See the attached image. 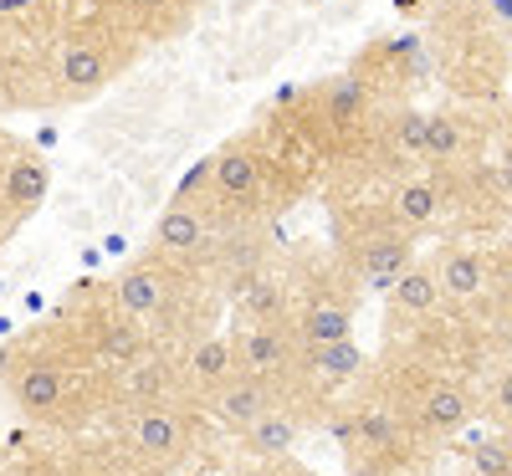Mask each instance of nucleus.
Here are the masks:
<instances>
[{
	"label": "nucleus",
	"instance_id": "f257e3e1",
	"mask_svg": "<svg viewBox=\"0 0 512 476\" xmlns=\"http://www.w3.org/2000/svg\"><path fill=\"white\" fill-rule=\"evenodd\" d=\"M277 400H272V384L251 379V374H231L226 384H216V395H210V410H216L221 425L231 430H246L256 415H267Z\"/></svg>",
	"mask_w": 512,
	"mask_h": 476
},
{
	"label": "nucleus",
	"instance_id": "f03ea898",
	"mask_svg": "<svg viewBox=\"0 0 512 476\" xmlns=\"http://www.w3.org/2000/svg\"><path fill=\"white\" fill-rule=\"evenodd\" d=\"M236 364H241V374L272 384V379H282L297 359H292V343H287L277 328H251V333L241 338V349H236Z\"/></svg>",
	"mask_w": 512,
	"mask_h": 476
},
{
	"label": "nucleus",
	"instance_id": "7ed1b4c3",
	"mask_svg": "<svg viewBox=\"0 0 512 476\" xmlns=\"http://www.w3.org/2000/svg\"><path fill=\"white\" fill-rule=\"evenodd\" d=\"M210 185H216V195L226 200H256L262 195V164H256L251 149H221L216 159H210Z\"/></svg>",
	"mask_w": 512,
	"mask_h": 476
},
{
	"label": "nucleus",
	"instance_id": "20e7f679",
	"mask_svg": "<svg viewBox=\"0 0 512 476\" xmlns=\"http://www.w3.org/2000/svg\"><path fill=\"white\" fill-rule=\"evenodd\" d=\"M410 272V241L405 236H374L359 256V277L369 292H390Z\"/></svg>",
	"mask_w": 512,
	"mask_h": 476
},
{
	"label": "nucleus",
	"instance_id": "39448f33",
	"mask_svg": "<svg viewBox=\"0 0 512 476\" xmlns=\"http://www.w3.org/2000/svg\"><path fill=\"white\" fill-rule=\"evenodd\" d=\"M57 77H62V88H67L72 98L98 93L103 82H108V57H103V47H93V41H67L62 62H57Z\"/></svg>",
	"mask_w": 512,
	"mask_h": 476
},
{
	"label": "nucleus",
	"instance_id": "423d86ee",
	"mask_svg": "<svg viewBox=\"0 0 512 476\" xmlns=\"http://www.w3.org/2000/svg\"><path fill=\"white\" fill-rule=\"evenodd\" d=\"M16 405L26 415H57L67 405V379L57 364H31L16 374Z\"/></svg>",
	"mask_w": 512,
	"mask_h": 476
},
{
	"label": "nucleus",
	"instance_id": "0eeeda50",
	"mask_svg": "<svg viewBox=\"0 0 512 476\" xmlns=\"http://www.w3.org/2000/svg\"><path fill=\"white\" fill-rule=\"evenodd\" d=\"M47 190H52V180H47V164H41L36 154L6 164V185H0V200L11 205L16 221H21V215H31L41 200H47Z\"/></svg>",
	"mask_w": 512,
	"mask_h": 476
},
{
	"label": "nucleus",
	"instance_id": "6e6552de",
	"mask_svg": "<svg viewBox=\"0 0 512 476\" xmlns=\"http://www.w3.org/2000/svg\"><path fill=\"white\" fill-rule=\"evenodd\" d=\"M466 420H472V400H466V389L431 384L420 395V425L431 430V436H451V430H461Z\"/></svg>",
	"mask_w": 512,
	"mask_h": 476
},
{
	"label": "nucleus",
	"instance_id": "1a4fd4ad",
	"mask_svg": "<svg viewBox=\"0 0 512 476\" xmlns=\"http://www.w3.org/2000/svg\"><path fill=\"white\" fill-rule=\"evenodd\" d=\"M303 364H308V374L323 379V384H349V379L364 374V349H359L354 338H344V343H308Z\"/></svg>",
	"mask_w": 512,
	"mask_h": 476
},
{
	"label": "nucleus",
	"instance_id": "9d476101",
	"mask_svg": "<svg viewBox=\"0 0 512 476\" xmlns=\"http://www.w3.org/2000/svg\"><path fill=\"white\" fill-rule=\"evenodd\" d=\"M134 446H139L144 461H175L180 446H185V430L169 410H144L134 420Z\"/></svg>",
	"mask_w": 512,
	"mask_h": 476
},
{
	"label": "nucleus",
	"instance_id": "9b49d317",
	"mask_svg": "<svg viewBox=\"0 0 512 476\" xmlns=\"http://www.w3.org/2000/svg\"><path fill=\"white\" fill-rule=\"evenodd\" d=\"M349 436H354V446H359V451L390 461V456L400 451V441H405V430H400V415L369 405V410H359V415L349 420Z\"/></svg>",
	"mask_w": 512,
	"mask_h": 476
},
{
	"label": "nucleus",
	"instance_id": "f8f14e48",
	"mask_svg": "<svg viewBox=\"0 0 512 476\" xmlns=\"http://www.w3.org/2000/svg\"><path fill=\"white\" fill-rule=\"evenodd\" d=\"M436 282H441L446 297L472 302V297L487 292V262H482L477 251H446V256H441V267H436Z\"/></svg>",
	"mask_w": 512,
	"mask_h": 476
},
{
	"label": "nucleus",
	"instance_id": "ddd939ff",
	"mask_svg": "<svg viewBox=\"0 0 512 476\" xmlns=\"http://www.w3.org/2000/svg\"><path fill=\"white\" fill-rule=\"evenodd\" d=\"M154 246L169 251V256H195L205 246V221L190 210V205H169L154 226Z\"/></svg>",
	"mask_w": 512,
	"mask_h": 476
},
{
	"label": "nucleus",
	"instance_id": "4468645a",
	"mask_svg": "<svg viewBox=\"0 0 512 476\" xmlns=\"http://www.w3.org/2000/svg\"><path fill=\"white\" fill-rule=\"evenodd\" d=\"M323 118L328 128H354L369 118V88L359 77H333L323 88Z\"/></svg>",
	"mask_w": 512,
	"mask_h": 476
},
{
	"label": "nucleus",
	"instance_id": "2eb2a0df",
	"mask_svg": "<svg viewBox=\"0 0 512 476\" xmlns=\"http://www.w3.org/2000/svg\"><path fill=\"white\" fill-rule=\"evenodd\" d=\"M241 436H246V451H256V456H287L297 446V420L272 405L267 415H256Z\"/></svg>",
	"mask_w": 512,
	"mask_h": 476
},
{
	"label": "nucleus",
	"instance_id": "dca6fc26",
	"mask_svg": "<svg viewBox=\"0 0 512 476\" xmlns=\"http://www.w3.org/2000/svg\"><path fill=\"white\" fill-rule=\"evenodd\" d=\"M441 215V185L436 180H405L395 190V221L400 226H431Z\"/></svg>",
	"mask_w": 512,
	"mask_h": 476
},
{
	"label": "nucleus",
	"instance_id": "f3484780",
	"mask_svg": "<svg viewBox=\"0 0 512 476\" xmlns=\"http://www.w3.org/2000/svg\"><path fill=\"white\" fill-rule=\"evenodd\" d=\"M164 297H169V282L159 277V272H128L123 282H118V308L123 313H134V318H149V313H159L164 308Z\"/></svg>",
	"mask_w": 512,
	"mask_h": 476
},
{
	"label": "nucleus",
	"instance_id": "a211bd4d",
	"mask_svg": "<svg viewBox=\"0 0 512 476\" xmlns=\"http://www.w3.org/2000/svg\"><path fill=\"white\" fill-rule=\"evenodd\" d=\"M297 333H303V343H344L354 333V313L344 302H313L303 323H297Z\"/></svg>",
	"mask_w": 512,
	"mask_h": 476
},
{
	"label": "nucleus",
	"instance_id": "6ab92c4d",
	"mask_svg": "<svg viewBox=\"0 0 512 476\" xmlns=\"http://www.w3.org/2000/svg\"><path fill=\"white\" fill-rule=\"evenodd\" d=\"M236 374V343L231 338H205V343H195V354H190V379L195 384H226Z\"/></svg>",
	"mask_w": 512,
	"mask_h": 476
},
{
	"label": "nucleus",
	"instance_id": "aec40b11",
	"mask_svg": "<svg viewBox=\"0 0 512 476\" xmlns=\"http://www.w3.org/2000/svg\"><path fill=\"white\" fill-rule=\"evenodd\" d=\"M466 154V128L456 113H425V154L420 159H436V164H456Z\"/></svg>",
	"mask_w": 512,
	"mask_h": 476
},
{
	"label": "nucleus",
	"instance_id": "412c9836",
	"mask_svg": "<svg viewBox=\"0 0 512 476\" xmlns=\"http://www.w3.org/2000/svg\"><path fill=\"white\" fill-rule=\"evenodd\" d=\"M390 308L395 313H431L436 308V297H441V282H436V272H425V267H410L390 292Z\"/></svg>",
	"mask_w": 512,
	"mask_h": 476
},
{
	"label": "nucleus",
	"instance_id": "4be33fe9",
	"mask_svg": "<svg viewBox=\"0 0 512 476\" xmlns=\"http://www.w3.org/2000/svg\"><path fill=\"white\" fill-rule=\"evenodd\" d=\"M384 144H390L395 159H420L425 154V113L420 108H400L390 118V134H384Z\"/></svg>",
	"mask_w": 512,
	"mask_h": 476
},
{
	"label": "nucleus",
	"instance_id": "5701e85b",
	"mask_svg": "<svg viewBox=\"0 0 512 476\" xmlns=\"http://www.w3.org/2000/svg\"><path fill=\"white\" fill-rule=\"evenodd\" d=\"M98 349H103V359H113V364H134L139 354H144V333L134 328V323H103V333H98Z\"/></svg>",
	"mask_w": 512,
	"mask_h": 476
},
{
	"label": "nucleus",
	"instance_id": "b1692460",
	"mask_svg": "<svg viewBox=\"0 0 512 476\" xmlns=\"http://www.w3.org/2000/svg\"><path fill=\"white\" fill-rule=\"evenodd\" d=\"M169 389V369L164 364H128V395L134 400H149V405H159V395Z\"/></svg>",
	"mask_w": 512,
	"mask_h": 476
},
{
	"label": "nucleus",
	"instance_id": "393cba45",
	"mask_svg": "<svg viewBox=\"0 0 512 476\" xmlns=\"http://www.w3.org/2000/svg\"><path fill=\"white\" fill-rule=\"evenodd\" d=\"M472 476H512V441H482L472 451Z\"/></svg>",
	"mask_w": 512,
	"mask_h": 476
},
{
	"label": "nucleus",
	"instance_id": "a878e982",
	"mask_svg": "<svg viewBox=\"0 0 512 476\" xmlns=\"http://www.w3.org/2000/svg\"><path fill=\"white\" fill-rule=\"evenodd\" d=\"M246 302H251V313H256V318H272V313L282 308V292H277V282L246 277Z\"/></svg>",
	"mask_w": 512,
	"mask_h": 476
},
{
	"label": "nucleus",
	"instance_id": "bb28decb",
	"mask_svg": "<svg viewBox=\"0 0 512 476\" xmlns=\"http://www.w3.org/2000/svg\"><path fill=\"white\" fill-rule=\"evenodd\" d=\"M349 476H390V461L369 456V451H354V456H349Z\"/></svg>",
	"mask_w": 512,
	"mask_h": 476
},
{
	"label": "nucleus",
	"instance_id": "cd10ccee",
	"mask_svg": "<svg viewBox=\"0 0 512 476\" xmlns=\"http://www.w3.org/2000/svg\"><path fill=\"white\" fill-rule=\"evenodd\" d=\"M492 405H497V415H502V420H512V369L497 379V389H492Z\"/></svg>",
	"mask_w": 512,
	"mask_h": 476
},
{
	"label": "nucleus",
	"instance_id": "c85d7f7f",
	"mask_svg": "<svg viewBox=\"0 0 512 476\" xmlns=\"http://www.w3.org/2000/svg\"><path fill=\"white\" fill-rule=\"evenodd\" d=\"M497 185H502V195H507V200H512V159H507V164H502V169H497Z\"/></svg>",
	"mask_w": 512,
	"mask_h": 476
},
{
	"label": "nucleus",
	"instance_id": "c756f323",
	"mask_svg": "<svg viewBox=\"0 0 512 476\" xmlns=\"http://www.w3.org/2000/svg\"><path fill=\"white\" fill-rule=\"evenodd\" d=\"M277 476H318V471H308V466H282Z\"/></svg>",
	"mask_w": 512,
	"mask_h": 476
},
{
	"label": "nucleus",
	"instance_id": "7c9ffc66",
	"mask_svg": "<svg viewBox=\"0 0 512 476\" xmlns=\"http://www.w3.org/2000/svg\"><path fill=\"white\" fill-rule=\"evenodd\" d=\"M492 11L497 16H512V0H492Z\"/></svg>",
	"mask_w": 512,
	"mask_h": 476
},
{
	"label": "nucleus",
	"instance_id": "2f4dec72",
	"mask_svg": "<svg viewBox=\"0 0 512 476\" xmlns=\"http://www.w3.org/2000/svg\"><path fill=\"white\" fill-rule=\"evenodd\" d=\"M395 6H400V11H420V6H425V0H395Z\"/></svg>",
	"mask_w": 512,
	"mask_h": 476
},
{
	"label": "nucleus",
	"instance_id": "473e14b6",
	"mask_svg": "<svg viewBox=\"0 0 512 476\" xmlns=\"http://www.w3.org/2000/svg\"><path fill=\"white\" fill-rule=\"evenodd\" d=\"M6 149H11V139H6V128H0V159H6Z\"/></svg>",
	"mask_w": 512,
	"mask_h": 476
},
{
	"label": "nucleus",
	"instance_id": "72a5a7b5",
	"mask_svg": "<svg viewBox=\"0 0 512 476\" xmlns=\"http://www.w3.org/2000/svg\"><path fill=\"white\" fill-rule=\"evenodd\" d=\"M11 108V98H6V88H0V113H6Z\"/></svg>",
	"mask_w": 512,
	"mask_h": 476
},
{
	"label": "nucleus",
	"instance_id": "f704fd0d",
	"mask_svg": "<svg viewBox=\"0 0 512 476\" xmlns=\"http://www.w3.org/2000/svg\"><path fill=\"white\" fill-rule=\"evenodd\" d=\"M446 6H466V0H446Z\"/></svg>",
	"mask_w": 512,
	"mask_h": 476
},
{
	"label": "nucleus",
	"instance_id": "c9c22d12",
	"mask_svg": "<svg viewBox=\"0 0 512 476\" xmlns=\"http://www.w3.org/2000/svg\"><path fill=\"white\" fill-rule=\"evenodd\" d=\"M507 292H512V277H507Z\"/></svg>",
	"mask_w": 512,
	"mask_h": 476
},
{
	"label": "nucleus",
	"instance_id": "e433bc0d",
	"mask_svg": "<svg viewBox=\"0 0 512 476\" xmlns=\"http://www.w3.org/2000/svg\"><path fill=\"white\" fill-rule=\"evenodd\" d=\"M0 236H6V226H0Z\"/></svg>",
	"mask_w": 512,
	"mask_h": 476
}]
</instances>
